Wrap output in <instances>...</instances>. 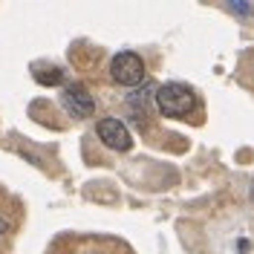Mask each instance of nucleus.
Wrapping results in <instances>:
<instances>
[{
  "mask_svg": "<svg viewBox=\"0 0 254 254\" xmlns=\"http://www.w3.org/2000/svg\"><path fill=\"white\" fill-rule=\"evenodd\" d=\"M47 254H133V249L116 237L98 234H66L52 243Z\"/></svg>",
  "mask_w": 254,
  "mask_h": 254,
  "instance_id": "nucleus-1",
  "label": "nucleus"
},
{
  "mask_svg": "<svg viewBox=\"0 0 254 254\" xmlns=\"http://www.w3.org/2000/svg\"><path fill=\"white\" fill-rule=\"evenodd\" d=\"M35 81H41V84H47V87H55V84H61L64 81V69H58V66L35 69Z\"/></svg>",
  "mask_w": 254,
  "mask_h": 254,
  "instance_id": "nucleus-8",
  "label": "nucleus"
},
{
  "mask_svg": "<svg viewBox=\"0 0 254 254\" xmlns=\"http://www.w3.org/2000/svg\"><path fill=\"white\" fill-rule=\"evenodd\" d=\"M64 107H66L69 116H75V119H90L95 113V98L84 84H69L64 90Z\"/></svg>",
  "mask_w": 254,
  "mask_h": 254,
  "instance_id": "nucleus-6",
  "label": "nucleus"
},
{
  "mask_svg": "<svg viewBox=\"0 0 254 254\" xmlns=\"http://www.w3.org/2000/svg\"><path fill=\"white\" fill-rule=\"evenodd\" d=\"M153 101H156V110L159 116H165V119H190L193 113L199 110V98L196 93L185 87V84H162L153 95Z\"/></svg>",
  "mask_w": 254,
  "mask_h": 254,
  "instance_id": "nucleus-2",
  "label": "nucleus"
},
{
  "mask_svg": "<svg viewBox=\"0 0 254 254\" xmlns=\"http://www.w3.org/2000/svg\"><path fill=\"white\" fill-rule=\"evenodd\" d=\"M144 72H147V66H144V58L139 52H119V55H113L110 78L116 81V84H122V87H136V84L144 81Z\"/></svg>",
  "mask_w": 254,
  "mask_h": 254,
  "instance_id": "nucleus-4",
  "label": "nucleus"
},
{
  "mask_svg": "<svg viewBox=\"0 0 254 254\" xmlns=\"http://www.w3.org/2000/svg\"><path fill=\"white\" fill-rule=\"evenodd\" d=\"M237 78H240V84H246L249 90H254V47H252V49H246V52L240 55Z\"/></svg>",
  "mask_w": 254,
  "mask_h": 254,
  "instance_id": "nucleus-7",
  "label": "nucleus"
},
{
  "mask_svg": "<svg viewBox=\"0 0 254 254\" xmlns=\"http://www.w3.org/2000/svg\"><path fill=\"white\" fill-rule=\"evenodd\" d=\"M20 222H23V208H20V202L0 185V254H6L12 249Z\"/></svg>",
  "mask_w": 254,
  "mask_h": 254,
  "instance_id": "nucleus-3",
  "label": "nucleus"
},
{
  "mask_svg": "<svg viewBox=\"0 0 254 254\" xmlns=\"http://www.w3.org/2000/svg\"><path fill=\"white\" fill-rule=\"evenodd\" d=\"M225 9H228V12H234V15H240V17L254 15V6H252V3H240V0H231V3H225Z\"/></svg>",
  "mask_w": 254,
  "mask_h": 254,
  "instance_id": "nucleus-9",
  "label": "nucleus"
},
{
  "mask_svg": "<svg viewBox=\"0 0 254 254\" xmlns=\"http://www.w3.org/2000/svg\"><path fill=\"white\" fill-rule=\"evenodd\" d=\"M95 136L101 139V144H107L110 150H119V153H127L133 147V136L125 127V122L119 119H101L95 125Z\"/></svg>",
  "mask_w": 254,
  "mask_h": 254,
  "instance_id": "nucleus-5",
  "label": "nucleus"
}]
</instances>
